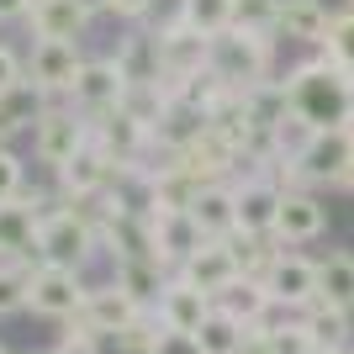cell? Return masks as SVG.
<instances>
[{
    "mask_svg": "<svg viewBox=\"0 0 354 354\" xmlns=\"http://www.w3.org/2000/svg\"><path fill=\"white\" fill-rule=\"evenodd\" d=\"M281 85H286V111H296L301 122H312L317 133L349 127V117H354V74H344L328 53L301 59L296 69H286Z\"/></svg>",
    "mask_w": 354,
    "mask_h": 354,
    "instance_id": "6da1fadb",
    "label": "cell"
},
{
    "mask_svg": "<svg viewBox=\"0 0 354 354\" xmlns=\"http://www.w3.org/2000/svg\"><path fill=\"white\" fill-rule=\"evenodd\" d=\"M207 74L222 80V85H233V90H249V85H259V80H270V74H275V37L233 21L227 32L212 37Z\"/></svg>",
    "mask_w": 354,
    "mask_h": 354,
    "instance_id": "7a4b0ae2",
    "label": "cell"
},
{
    "mask_svg": "<svg viewBox=\"0 0 354 354\" xmlns=\"http://www.w3.org/2000/svg\"><path fill=\"white\" fill-rule=\"evenodd\" d=\"M95 254H101V233L85 222V212L74 207V201H64L59 212L43 217V227H37V265L85 270Z\"/></svg>",
    "mask_w": 354,
    "mask_h": 354,
    "instance_id": "3957f363",
    "label": "cell"
},
{
    "mask_svg": "<svg viewBox=\"0 0 354 354\" xmlns=\"http://www.w3.org/2000/svg\"><path fill=\"white\" fill-rule=\"evenodd\" d=\"M159 64H164V90L175 95V90L196 85V80L207 74L212 37H207V32H196V27H185L180 16H169V21L159 27Z\"/></svg>",
    "mask_w": 354,
    "mask_h": 354,
    "instance_id": "277c9868",
    "label": "cell"
},
{
    "mask_svg": "<svg viewBox=\"0 0 354 354\" xmlns=\"http://www.w3.org/2000/svg\"><path fill=\"white\" fill-rule=\"evenodd\" d=\"M85 270H69V265H32V281H27V312L37 317H53V323H69L80 317L85 307Z\"/></svg>",
    "mask_w": 354,
    "mask_h": 354,
    "instance_id": "5b68a950",
    "label": "cell"
},
{
    "mask_svg": "<svg viewBox=\"0 0 354 354\" xmlns=\"http://www.w3.org/2000/svg\"><path fill=\"white\" fill-rule=\"evenodd\" d=\"M90 143H95L106 159H111L122 175H127V169L143 159L148 148H153V127L138 117L133 106H117V111H106V117L90 122Z\"/></svg>",
    "mask_w": 354,
    "mask_h": 354,
    "instance_id": "8992f818",
    "label": "cell"
},
{
    "mask_svg": "<svg viewBox=\"0 0 354 354\" xmlns=\"http://www.w3.org/2000/svg\"><path fill=\"white\" fill-rule=\"evenodd\" d=\"M85 143H90V117L74 111V106H48L37 117V127H32V153L48 169H64Z\"/></svg>",
    "mask_w": 354,
    "mask_h": 354,
    "instance_id": "52a82bcc",
    "label": "cell"
},
{
    "mask_svg": "<svg viewBox=\"0 0 354 354\" xmlns=\"http://www.w3.org/2000/svg\"><path fill=\"white\" fill-rule=\"evenodd\" d=\"M286 185L270 175H238L233 180V207H238V233L233 238H275V212H281Z\"/></svg>",
    "mask_w": 354,
    "mask_h": 354,
    "instance_id": "ba28073f",
    "label": "cell"
},
{
    "mask_svg": "<svg viewBox=\"0 0 354 354\" xmlns=\"http://www.w3.org/2000/svg\"><path fill=\"white\" fill-rule=\"evenodd\" d=\"M127 101V80H122L117 59H85L80 74H74V90H69V106L74 111H85L90 122L106 117V111H117Z\"/></svg>",
    "mask_w": 354,
    "mask_h": 354,
    "instance_id": "9c48e42d",
    "label": "cell"
},
{
    "mask_svg": "<svg viewBox=\"0 0 354 354\" xmlns=\"http://www.w3.org/2000/svg\"><path fill=\"white\" fill-rule=\"evenodd\" d=\"M80 43H53V37H37L27 53V80L43 90L48 101L53 95H69L74 90V74H80Z\"/></svg>",
    "mask_w": 354,
    "mask_h": 354,
    "instance_id": "30bf717a",
    "label": "cell"
},
{
    "mask_svg": "<svg viewBox=\"0 0 354 354\" xmlns=\"http://www.w3.org/2000/svg\"><path fill=\"white\" fill-rule=\"evenodd\" d=\"M265 286H270V296H275L281 307H291V312L312 307V301L323 296V286H317V259H307V254H286V249L275 254Z\"/></svg>",
    "mask_w": 354,
    "mask_h": 354,
    "instance_id": "8fae6325",
    "label": "cell"
},
{
    "mask_svg": "<svg viewBox=\"0 0 354 354\" xmlns=\"http://www.w3.org/2000/svg\"><path fill=\"white\" fill-rule=\"evenodd\" d=\"M328 233V207L317 201L312 191H286L281 196V212H275V243H291V249H301V243H317V238Z\"/></svg>",
    "mask_w": 354,
    "mask_h": 354,
    "instance_id": "7c38bea8",
    "label": "cell"
},
{
    "mask_svg": "<svg viewBox=\"0 0 354 354\" xmlns=\"http://www.w3.org/2000/svg\"><path fill=\"white\" fill-rule=\"evenodd\" d=\"M175 275H185L191 286H201V291L217 301V296L243 275V270H238V254H233V238H207V243H201V249H196Z\"/></svg>",
    "mask_w": 354,
    "mask_h": 354,
    "instance_id": "4fadbf2b",
    "label": "cell"
},
{
    "mask_svg": "<svg viewBox=\"0 0 354 354\" xmlns=\"http://www.w3.org/2000/svg\"><path fill=\"white\" fill-rule=\"evenodd\" d=\"M148 217H153V212H148ZM201 243H207V233H201V222H196L191 212H159V217H153V259H159L169 275H175Z\"/></svg>",
    "mask_w": 354,
    "mask_h": 354,
    "instance_id": "5bb4252c",
    "label": "cell"
},
{
    "mask_svg": "<svg viewBox=\"0 0 354 354\" xmlns=\"http://www.w3.org/2000/svg\"><path fill=\"white\" fill-rule=\"evenodd\" d=\"M53 175H59V196H64V201H85V196L106 191V185H111V180L122 175V169H117L111 159H106V153H101L95 143H85V148H80V153H74L69 164H64V169H53Z\"/></svg>",
    "mask_w": 354,
    "mask_h": 354,
    "instance_id": "9a60e30c",
    "label": "cell"
},
{
    "mask_svg": "<svg viewBox=\"0 0 354 354\" xmlns=\"http://www.w3.org/2000/svg\"><path fill=\"white\" fill-rule=\"evenodd\" d=\"M217 307V301H212L207 291H201V286H191L185 281V275H169V281H164V291H159V323L164 328H180V333H196V328L207 323V312Z\"/></svg>",
    "mask_w": 354,
    "mask_h": 354,
    "instance_id": "2e32d148",
    "label": "cell"
},
{
    "mask_svg": "<svg viewBox=\"0 0 354 354\" xmlns=\"http://www.w3.org/2000/svg\"><path fill=\"white\" fill-rule=\"evenodd\" d=\"M90 6L85 0H32L27 11V27L37 32V37H53V43H80L90 27Z\"/></svg>",
    "mask_w": 354,
    "mask_h": 354,
    "instance_id": "e0dca14e",
    "label": "cell"
},
{
    "mask_svg": "<svg viewBox=\"0 0 354 354\" xmlns=\"http://www.w3.org/2000/svg\"><path fill=\"white\" fill-rule=\"evenodd\" d=\"M328 21H333V11L323 0H275V37H286V43L323 48Z\"/></svg>",
    "mask_w": 354,
    "mask_h": 354,
    "instance_id": "ac0fdd59",
    "label": "cell"
},
{
    "mask_svg": "<svg viewBox=\"0 0 354 354\" xmlns=\"http://www.w3.org/2000/svg\"><path fill=\"white\" fill-rule=\"evenodd\" d=\"M138 312H143V307H138V301L122 291L117 281H101V286H90V291H85V307H80V317H85L90 328H101L106 339H117V333L133 323Z\"/></svg>",
    "mask_w": 354,
    "mask_h": 354,
    "instance_id": "d6986e66",
    "label": "cell"
},
{
    "mask_svg": "<svg viewBox=\"0 0 354 354\" xmlns=\"http://www.w3.org/2000/svg\"><path fill=\"white\" fill-rule=\"evenodd\" d=\"M43 111H48V95L32 85V80H21V85H11V90H0V143L11 148L21 133H32Z\"/></svg>",
    "mask_w": 354,
    "mask_h": 354,
    "instance_id": "ffe728a7",
    "label": "cell"
},
{
    "mask_svg": "<svg viewBox=\"0 0 354 354\" xmlns=\"http://www.w3.org/2000/svg\"><path fill=\"white\" fill-rule=\"evenodd\" d=\"M117 69L127 85H164V64H159V32H133L117 43Z\"/></svg>",
    "mask_w": 354,
    "mask_h": 354,
    "instance_id": "44dd1931",
    "label": "cell"
},
{
    "mask_svg": "<svg viewBox=\"0 0 354 354\" xmlns=\"http://www.w3.org/2000/svg\"><path fill=\"white\" fill-rule=\"evenodd\" d=\"M191 217L201 222L207 238H233L238 233V207H233V180H217V185H201L191 201Z\"/></svg>",
    "mask_w": 354,
    "mask_h": 354,
    "instance_id": "7402d4cb",
    "label": "cell"
},
{
    "mask_svg": "<svg viewBox=\"0 0 354 354\" xmlns=\"http://www.w3.org/2000/svg\"><path fill=\"white\" fill-rule=\"evenodd\" d=\"M111 281H117L122 291L133 296V301H138L143 312H153V307H159V291H164V281H169V270H164L159 259H117Z\"/></svg>",
    "mask_w": 354,
    "mask_h": 354,
    "instance_id": "603a6c76",
    "label": "cell"
},
{
    "mask_svg": "<svg viewBox=\"0 0 354 354\" xmlns=\"http://www.w3.org/2000/svg\"><path fill=\"white\" fill-rule=\"evenodd\" d=\"M270 301H275V296H270V286H265V281H254V275H238V281L217 296V307L227 312V317H238L243 328L259 323V317L270 312Z\"/></svg>",
    "mask_w": 354,
    "mask_h": 354,
    "instance_id": "cb8c5ba5",
    "label": "cell"
},
{
    "mask_svg": "<svg viewBox=\"0 0 354 354\" xmlns=\"http://www.w3.org/2000/svg\"><path fill=\"white\" fill-rule=\"evenodd\" d=\"M301 323L312 328L317 349H349V307H333L317 296L312 307H301Z\"/></svg>",
    "mask_w": 354,
    "mask_h": 354,
    "instance_id": "d4e9b609",
    "label": "cell"
},
{
    "mask_svg": "<svg viewBox=\"0 0 354 354\" xmlns=\"http://www.w3.org/2000/svg\"><path fill=\"white\" fill-rule=\"evenodd\" d=\"M317 286H323V301L354 312V254H328V259H317Z\"/></svg>",
    "mask_w": 354,
    "mask_h": 354,
    "instance_id": "484cf974",
    "label": "cell"
},
{
    "mask_svg": "<svg viewBox=\"0 0 354 354\" xmlns=\"http://www.w3.org/2000/svg\"><path fill=\"white\" fill-rule=\"evenodd\" d=\"M180 21L196 32H207V37H217V32L233 27V16H238V0H180Z\"/></svg>",
    "mask_w": 354,
    "mask_h": 354,
    "instance_id": "4316f807",
    "label": "cell"
},
{
    "mask_svg": "<svg viewBox=\"0 0 354 354\" xmlns=\"http://www.w3.org/2000/svg\"><path fill=\"white\" fill-rule=\"evenodd\" d=\"M196 344H201V354H238L243 349V323L227 317L222 307H212L207 323L196 328Z\"/></svg>",
    "mask_w": 354,
    "mask_h": 354,
    "instance_id": "83f0119b",
    "label": "cell"
},
{
    "mask_svg": "<svg viewBox=\"0 0 354 354\" xmlns=\"http://www.w3.org/2000/svg\"><path fill=\"white\" fill-rule=\"evenodd\" d=\"M27 281H32V259H11V265H0V317L27 312Z\"/></svg>",
    "mask_w": 354,
    "mask_h": 354,
    "instance_id": "f1b7e54d",
    "label": "cell"
},
{
    "mask_svg": "<svg viewBox=\"0 0 354 354\" xmlns=\"http://www.w3.org/2000/svg\"><path fill=\"white\" fill-rule=\"evenodd\" d=\"M323 53L339 64L344 74H354V6H349V11H333L328 37H323Z\"/></svg>",
    "mask_w": 354,
    "mask_h": 354,
    "instance_id": "f546056e",
    "label": "cell"
},
{
    "mask_svg": "<svg viewBox=\"0 0 354 354\" xmlns=\"http://www.w3.org/2000/svg\"><path fill=\"white\" fill-rule=\"evenodd\" d=\"M233 254H238V270H243V275L265 281L270 265H275V254H281V243H275V238H233Z\"/></svg>",
    "mask_w": 354,
    "mask_h": 354,
    "instance_id": "4dcf8cb0",
    "label": "cell"
},
{
    "mask_svg": "<svg viewBox=\"0 0 354 354\" xmlns=\"http://www.w3.org/2000/svg\"><path fill=\"white\" fill-rule=\"evenodd\" d=\"M259 333H265V328H259ZM270 349L275 354H323L317 339H312V328L301 323V312H291L281 328H270Z\"/></svg>",
    "mask_w": 354,
    "mask_h": 354,
    "instance_id": "1f68e13d",
    "label": "cell"
},
{
    "mask_svg": "<svg viewBox=\"0 0 354 354\" xmlns=\"http://www.w3.org/2000/svg\"><path fill=\"white\" fill-rule=\"evenodd\" d=\"M153 333H159V312H138L111 344H117L122 354H148V349H153Z\"/></svg>",
    "mask_w": 354,
    "mask_h": 354,
    "instance_id": "d6a6232c",
    "label": "cell"
},
{
    "mask_svg": "<svg viewBox=\"0 0 354 354\" xmlns=\"http://www.w3.org/2000/svg\"><path fill=\"white\" fill-rule=\"evenodd\" d=\"M64 349L69 354H101V344H106V333L101 328H90L85 317H69V323H64Z\"/></svg>",
    "mask_w": 354,
    "mask_h": 354,
    "instance_id": "836d02e7",
    "label": "cell"
},
{
    "mask_svg": "<svg viewBox=\"0 0 354 354\" xmlns=\"http://www.w3.org/2000/svg\"><path fill=\"white\" fill-rule=\"evenodd\" d=\"M148 354H201V344H196V333H180V328H164L153 333V349Z\"/></svg>",
    "mask_w": 354,
    "mask_h": 354,
    "instance_id": "e575fe53",
    "label": "cell"
},
{
    "mask_svg": "<svg viewBox=\"0 0 354 354\" xmlns=\"http://www.w3.org/2000/svg\"><path fill=\"white\" fill-rule=\"evenodd\" d=\"M21 185H27V169H21V159H16L11 148L0 143V201H11Z\"/></svg>",
    "mask_w": 354,
    "mask_h": 354,
    "instance_id": "d590c367",
    "label": "cell"
},
{
    "mask_svg": "<svg viewBox=\"0 0 354 354\" xmlns=\"http://www.w3.org/2000/svg\"><path fill=\"white\" fill-rule=\"evenodd\" d=\"M21 80H27V59H21L16 48H6V43H0V90L21 85Z\"/></svg>",
    "mask_w": 354,
    "mask_h": 354,
    "instance_id": "8d00e7d4",
    "label": "cell"
},
{
    "mask_svg": "<svg viewBox=\"0 0 354 354\" xmlns=\"http://www.w3.org/2000/svg\"><path fill=\"white\" fill-rule=\"evenodd\" d=\"M153 6H159V0H106V11L117 16V21H143Z\"/></svg>",
    "mask_w": 354,
    "mask_h": 354,
    "instance_id": "74e56055",
    "label": "cell"
},
{
    "mask_svg": "<svg viewBox=\"0 0 354 354\" xmlns=\"http://www.w3.org/2000/svg\"><path fill=\"white\" fill-rule=\"evenodd\" d=\"M32 0H0V21H27Z\"/></svg>",
    "mask_w": 354,
    "mask_h": 354,
    "instance_id": "f35d334b",
    "label": "cell"
},
{
    "mask_svg": "<svg viewBox=\"0 0 354 354\" xmlns=\"http://www.w3.org/2000/svg\"><path fill=\"white\" fill-rule=\"evenodd\" d=\"M85 6H90V11H106V0H85Z\"/></svg>",
    "mask_w": 354,
    "mask_h": 354,
    "instance_id": "ab89813d",
    "label": "cell"
},
{
    "mask_svg": "<svg viewBox=\"0 0 354 354\" xmlns=\"http://www.w3.org/2000/svg\"><path fill=\"white\" fill-rule=\"evenodd\" d=\"M43 354H69V349H64V344H53V349H43Z\"/></svg>",
    "mask_w": 354,
    "mask_h": 354,
    "instance_id": "60d3db41",
    "label": "cell"
},
{
    "mask_svg": "<svg viewBox=\"0 0 354 354\" xmlns=\"http://www.w3.org/2000/svg\"><path fill=\"white\" fill-rule=\"evenodd\" d=\"M323 354H354V349H323Z\"/></svg>",
    "mask_w": 354,
    "mask_h": 354,
    "instance_id": "b9f144b4",
    "label": "cell"
},
{
    "mask_svg": "<svg viewBox=\"0 0 354 354\" xmlns=\"http://www.w3.org/2000/svg\"><path fill=\"white\" fill-rule=\"evenodd\" d=\"M0 354H6V344H0Z\"/></svg>",
    "mask_w": 354,
    "mask_h": 354,
    "instance_id": "7bdbcfd3",
    "label": "cell"
},
{
    "mask_svg": "<svg viewBox=\"0 0 354 354\" xmlns=\"http://www.w3.org/2000/svg\"><path fill=\"white\" fill-rule=\"evenodd\" d=\"M349 6H354V0H349Z\"/></svg>",
    "mask_w": 354,
    "mask_h": 354,
    "instance_id": "ee69618b",
    "label": "cell"
},
{
    "mask_svg": "<svg viewBox=\"0 0 354 354\" xmlns=\"http://www.w3.org/2000/svg\"><path fill=\"white\" fill-rule=\"evenodd\" d=\"M349 349H354V344H349Z\"/></svg>",
    "mask_w": 354,
    "mask_h": 354,
    "instance_id": "f6af8a7d",
    "label": "cell"
}]
</instances>
